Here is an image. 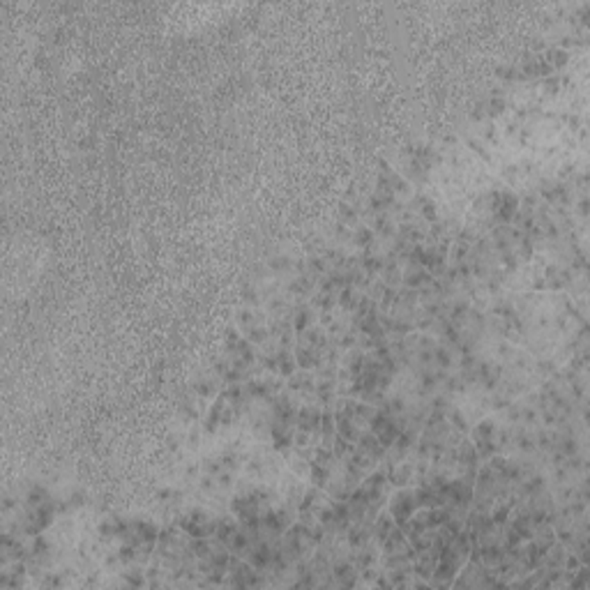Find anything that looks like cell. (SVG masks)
Here are the masks:
<instances>
[{
	"label": "cell",
	"mask_w": 590,
	"mask_h": 590,
	"mask_svg": "<svg viewBox=\"0 0 590 590\" xmlns=\"http://www.w3.org/2000/svg\"><path fill=\"white\" fill-rule=\"evenodd\" d=\"M282 539V551L291 563H300V560L309 558L316 549V539L312 535V526L302 521H293L289 528L284 530Z\"/></svg>",
	"instance_id": "6da1fadb"
},
{
	"label": "cell",
	"mask_w": 590,
	"mask_h": 590,
	"mask_svg": "<svg viewBox=\"0 0 590 590\" xmlns=\"http://www.w3.org/2000/svg\"><path fill=\"white\" fill-rule=\"evenodd\" d=\"M217 519H219V516L210 514L203 507H192V509H187L185 514H180L176 523L192 539H199V537H214V530H217Z\"/></svg>",
	"instance_id": "7a4b0ae2"
},
{
	"label": "cell",
	"mask_w": 590,
	"mask_h": 590,
	"mask_svg": "<svg viewBox=\"0 0 590 590\" xmlns=\"http://www.w3.org/2000/svg\"><path fill=\"white\" fill-rule=\"evenodd\" d=\"M268 572H258L254 570L244 558H231V565H228V577H226V586L231 588H256V586H268Z\"/></svg>",
	"instance_id": "3957f363"
},
{
	"label": "cell",
	"mask_w": 590,
	"mask_h": 590,
	"mask_svg": "<svg viewBox=\"0 0 590 590\" xmlns=\"http://www.w3.org/2000/svg\"><path fill=\"white\" fill-rule=\"evenodd\" d=\"M417 509H420V505H417V498H415V489L411 487H397V491L390 494L387 505H385V512L390 514L399 526H404Z\"/></svg>",
	"instance_id": "277c9868"
},
{
	"label": "cell",
	"mask_w": 590,
	"mask_h": 590,
	"mask_svg": "<svg viewBox=\"0 0 590 590\" xmlns=\"http://www.w3.org/2000/svg\"><path fill=\"white\" fill-rule=\"evenodd\" d=\"M319 523L326 528L328 535H344L351 526V509L348 500H328L319 516Z\"/></svg>",
	"instance_id": "5b68a950"
},
{
	"label": "cell",
	"mask_w": 590,
	"mask_h": 590,
	"mask_svg": "<svg viewBox=\"0 0 590 590\" xmlns=\"http://www.w3.org/2000/svg\"><path fill=\"white\" fill-rule=\"evenodd\" d=\"M471 438H473V448L482 462L498 455V427L491 420H482L471 431Z\"/></svg>",
	"instance_id": "8992f818"
},
{
	"label": "cell",
	"mask_w": 590,
	"mask_h": 590,
	"mask_svg": "<svg viewBox=\"0 0 590 590\" xmlns=\"http://www.w3.org/2000/svg\"><path fill=\"white\" fill-rule=\"evenodd\" d=\"M326 505H328V494L319 487H309L298 507V521L307 523V526H314Z\"/></svg>",
	"instance_id": "52a82bcc"
},
{
	"label": "cell",
	"mask_w": 590,
	"mask_h": 590,
	"mask_svg": "<svg viewBox=\"0 0 590 590\" xmlns=\"http://www.w3.org/2000/svg\"><path fill=\"white\" fill-rule=\"evenodd\" d=\"M346 535V544L351 549H360V546L373 542V523H351Z\"/></svg>",
	"instance_id": "ba28073f"
},
{
	"label": "cell",
	"mask_w": 590,
	"mask_h": 590,
	"mask_svg": "<svg viewBox=\"0 0 590 590\" xmlns=\"http://www.w3.org/2000/svg\"><path fill=\"white\" fill-rule=\"evenodd\" d=\"M314 387H316V378L312 371L302 369L289 376V390L293 394H314Z\"/></svg>",
	"instance_id": "9c48e42d"
},
{
	"label": "cell",
	"mask_w": 590,
	"mask_h": 590,
	"mask_svg": "<svg viewBox=\"0 0 590 590\" xmlns=\"http://www.w3.org/2000/svg\"><path fill=\"white\" fill-rule=\"evenodd\" d=\"M312 323H314L312 309L298 307V309L293 312V330H295V332H305L307 328H312Z\"/></svg>",
	"instance_id": "30bf717a"
},
{
	"label": "cell",
	"mask_w": 590,
	"mask_h": 590,
	"mask_svg": "<svg viewBox=\"0 0 590 590\" xmlns=\"http://www.w3.org/2000/svg\"><path fill=\"white\" fill-rule=\"evenodd\" d=\"M244 332H247V335H244V339L251 342L254 346H256V344H265V342H268V337H270L268 328H265V326H258V323H254V326L247 328Z\"/></svg>",
	"instance_id": "8fae6325"
},
{
	"label": "cell",
	"mask_w": 590,
	"mask_h": 590,
	"mask_svg": "<svg viewBox=\"0 0 590 590\" xmlns=\"http://www.w3.org/2000/svg\"><path fill=\"white\" fill-rule=\"evenodd\" d=\"M335 300H337V295H332V293H326V291H321L319 295H314V307L323 309V312H330V309L335 307Z\"/></svg>",
	"instance_id": "7c38bea8"
},
{
	"label": "cell",
	"mask_w": 590,
	"mask_h": 590,
	"mask_svg": "<svg viewBox=\"0 0 590 590\" xmlns=\"http://www.w3.org/2000/svg\"><path fill=\"white\" fill-rule=\"evenodd\" d=\"M355 244H357V247L369 249L373 244V231H371V228H357V231H355Z\"/></svg>",
	"instance_id": "4fadbf2b"
},
{
	"label": "cell",
	"mask_w": 590,
	"mask_h": 590,
	"mask_svg": "<svg viewBox=\"0 0 590 590\" xmlns=\"http://www.w3.org/2000/svg\"><path fill=\"white\" fill-rule=\"evenodd\" d=\"M254 323H258V316H256L254 312H251V309H244V312L237 314V326H240L242 330L251 328V326H254Z\"/></svg>",
	"instance_id": "5bb4252c"
},
{
	"label": "cell",
	"mask_w": 590,
	"mask_h": 590,
	"mask_svg": "<svg viewBox=\"0 0 590 590\" xmlns=\"http://www.w3.org/2000/svg\"><path fill=\"white\" fill-rule=\"evenodd\" d=\"M272 268H275V270H286V268H289V261H286L284 256H279L277 261H272Z\"/></svg>",
	"instance_id": "9a60e30c"
}]
</instances>
